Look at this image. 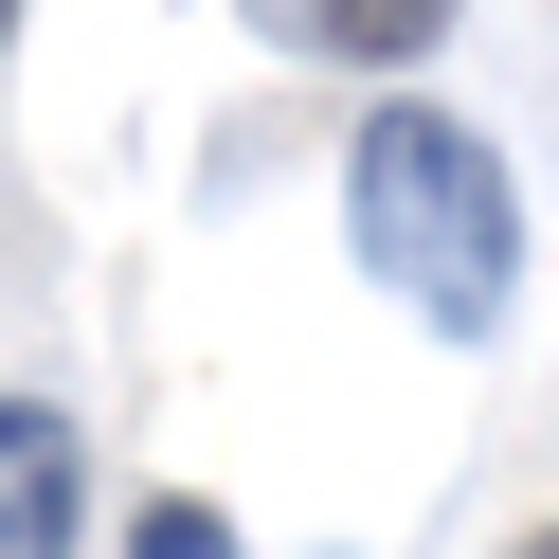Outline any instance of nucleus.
<instances>
[{
	"label": "nucleus",
	"instance_id": "3",
	"mask_svg": "<svg viewBox=\"0 0 559 559\" xmlns=\"http://www.w3.org/2000/svg\"><path fill=\"white\" fill-rule=\"evenodd\" d=\"M469 0H307V55H361V73H415Z\"/></svg>",
	"mask_w": 559,
	"mask_h": 559
},
{
	"label": "nucleus",
	"instance_id": "2",
	"mask_svg": "<svg viewBox=\"0 0 559 559\" xmlns=\"http://www.w3.org/2000/svg\"><path fill=\"white\" fill-rule=\"evenodd\" d=\"M73 523H91L73 415H55V397H0V559H73Z\"/></svg>",
	"mask_w": 559,
	"mask_h": 559
},
{
	"label": "nucleus",
	"instance_id": "1",
	"mask_svg": "<svg viewBox=\"0 0 559 559\" xmlns=\"http://www.w3.org/2000/svg\"><path fill=\"white\" fill-rule=\"evenodd\" d=\"M343 235H361V271L433 343H487L523 307V181L487 163V127H451V109H379L361 145H343Z\"/></svg>",
	"mask_w": 559,
	"mask_h": 559
},
{
	"label": "nucleus",
	"instance_id": "5",
	"mask_svg": "<svg viewBox=\"0 0 559 559\" xmlns=\"http://www.w3.org/2000/svg\"><path fill=\"white\" fill-rule=\"evenodd\" d=\"M506 559H559V523H542V542H506Z\"/></svg>",
	"mask_w": 559,
	"mask_h": 559
},
{
	"label": "nucleus",
	"instance_id": "6",
	"mask_svg": "<svg viewBox=\"0 0 559 559\" xmlns=\"http://www.w3.org/2000/svg\"><path fill=\"white\" fill-rule=\"evenodd\" d=\"M0 37H19V0H0Z\"/></svg>",
	"mask_w": 559,
	"mask_h": 559
},
{
	"label": "nucleus",
	"instance_id": "4",
	"mask_svg": "<svg viewBox=\"0 0 559 559\" xmlns=\"http://www.w3.org/2000/svg\"><path fill=\"white\" fill-rule=\"evenodd\" d=\"M127 559H235V523H217V506H145V523H127Z\"/></svg>",
	"mask_w": 559,
	"mask_h": 559
}]
</instances>
